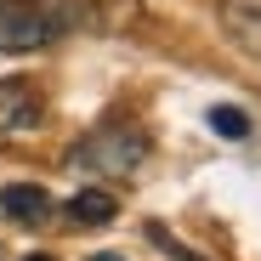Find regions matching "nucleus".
I'll return each mask as SVG.
<instances>
[{"instance_id":"1","label":"nucleus","mask_w":261,"mask_h":261,"mask_svg":"<svg viewBox=\"0 0 261 261\" xmlns=\"http://www.w3.org/2000/svg\"><path fill=\"white\" fill-rule=\"evenodd\" d=\"M148 159V137L137 125H97L91 137H80L68 165L74 170H91V176H130Z\"/></svg>"},{"instance_id":"2","label":"nucleus","mask_w":261,"mask_h":261,"mask_svg":"<svg viewBox=\"0 0 261 261\" xmlns=\"http://www.w3.org/2000/svg\"><path fill=\"white\" fill-rule=\"evenodd\" d=\"M57 34H114L142 12V0H34Z\"/></svg>"},{"instance_id":"3","label":"nucleus","mask_w":261,"mask_h":261,"mask_svg":"<svg viewBox=\"0 0 261 261\" xmlns=\"http://www.w3.org/2000/svg\"><path fill=\"white\" fill-rule=\"evenodd\" d=\"M51 40H63V34L34 0H0V51H40Z\"/></svg>"},{"instance_id":"4","label":"nucleus","mask_w":261,"mask_h":261,"mask_svg":"<svg viewBox=\"0 0 261 261\" xmlns=\"http://www.w3.org/2000/svg\"><path fill=\"white\" fill-rule=\"evenodd\" d=\"M216 23H222V34L261 68V0H216Z\"/></svg>"},{"instance_id":"5","label":"nucleus","mask_w":261,"mask_h":261,"mask_svg":"<svg viewBox=\"0 0 261 261\" xmlns=\"http://www.w3.org/2000/svg\"><path fill=\"white\" fill-rule=\"evenodd\" d=\"M0 210H6L12 222L34 227V222H46V216H51V193L40 188V182H17V188H6V193H0Z\"/></svg>"},{"instance_id":"6","label":"nucleus","mask_w":261,"mask_h":261,"mask_svg":"<svg viewBox=\"0 0 261 261\" xmlns=\"http://www.w3.org/2000/svg\"><path fill=\"white\" fill-rule=\"evenodd\" d=\"M68 216H74V222H85V227H97V222H108V216H114V193L85 188V193L68 199Z\"/></svg>"},{"instance_id":"7","label":"nucleus","mask_w":261,"mask_h":261,"mask_svg":"<svg viewBox=\"0 0 261 261\" xmlns=\"http://www.w3.org/2000/svg\"><path fill=\"white\" fill-rule=\"evenodd\" d=\"M210 130H222V137H250V119L239 114V108H210Z\"/></svg>"},{"instance_id":"8","label":"nucleus","mask_w":261,"mask_h":261,"mask_svg":"<svg viewBox=\"0 0 261 261\" xmlns=\"http://www.w3.org/2000/svg\"><path fill=\"white\" fill-rule=\"evenodd\" d=\"M148 239H153V250H159V255H170V261H204V255H193V250H182V244L170 239V233H165L159 222H148Z\"/></svg>"},{"instance_id":"9","label":"nucleus","mask_w":261,"mask_h":261,"mask_svg":"<svg viewBox=\"0 0 261 261\" xmlns=\"http://www.w3.org/2000/svg\"><path fill=\"white\" fill-rule=\"evenodd\" d=\"M85 261H125V255H108V250H102V255H85Z\"/></svg>"},{"instance_id":"10","label":"nucleus","mask_w":261,"mask_h":261,"mask_svg":"<svg viewBox=\"0 0 261 261\" xmlns=\"http://www.w3.org/2000/svg\"><path fill=\"white\" fill-rule=\"evenodd\" d=\"M29 261H51V255H29Z\"/></svg>"}]
</instances>
